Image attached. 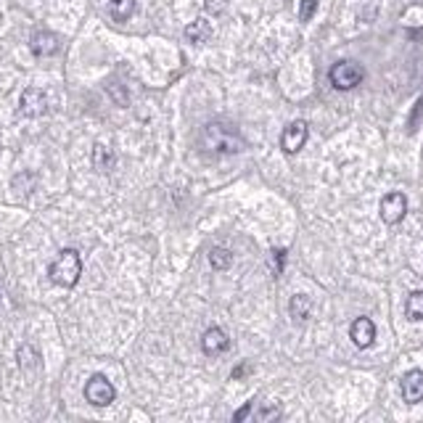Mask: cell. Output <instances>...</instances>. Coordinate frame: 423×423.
Wrapping results in <instances>:
<instances>
[{
	"instance_id": "1",
	"label": "cell",
	"mask_w": 423,
	"mask_h": 423,
	"mask_svg": "<svg viewBox=\"0 0 423 423\" xmlns=\"http://www.w3.org/2000/svg\"><path fill=\"white\" fill-rule=\"evenodd\" d=\"M201 148L214 157H230V154H241L246 148V141L241 138V132L233 125L209 122L201 130Z\"/></svg>"
},
{
	"instance_id": "2",
	"label": "cell",
	"mask_w": 423,
	"mask_h": 423,
	"mask_svg": "<svg viewBox=\"0 0 423 423\" xmlns=\"http://www.w3.org/2000/svg\"><path fill=\"white\" fill-rule=\"evenodd\" d=\"M48 276L56 286H64V289H72V286H77L79 276H82V260H79V254L74 249H64L58 257H56V262L51 264V270H48Z\"/></svg>"
},
{
	"instance_id": "3",
	"label": "cell",
	"mask_w": 423,
	"mask_h": 423,
	"mask_svg": "<svg viewBox=\"0 0 423 423\" xmlns=\"http://www.w3.org/2000/svg\"><path fill=\"white\" fill-rule=\"evenodd\" d=\"M328 79L336 90H352L365 79V69L355 61H339V64L330 66Z\"/></svg>"
},
{
	"instance_id": "4",
	"label": "cell",
	"mask_w": 423,
	"mask_h": 423,
	"mask_svg": "<svg viewBox=\"0 0 423 423\" xmlns=\"http://www.w3.org/2000/svg\"><path fill=\"white\" fill-rule=\"evenodd\" d=\"M117 397V389L111 386V381L106 376H93L90 381L85 383V399L90 402L93 408H106L111 405Z\"/></svg>"
},
{
	"instance_id": "5",
	"label": "cell",
	"mask_w": 423,
	"mask_h": 423,
	"mask_svg": "<svg viewBox=\"0 0 423 423\" xmlns=\"http://www.w3.org/2000/svg\"><path fill=\"white\" fill-rule=\"evenodd\" d=\"M307 135H310L307 122H304V119H296V122H291L289 127L283 130V135H280V148H283L286 154H296V151H302L304 143H307Z\"/></svg>"
},
{
	"instance_id": "6",
	"label": "cell",
	"mask_w": 423,
	"mask_h": 423,
	"mask_svg": "<svg viewBox=\"0 0 423 423\" xmlns=\"http://www.w3.org/2000/svg\"><path fill=\"white\" fill-rule=\"evenodd\" d=\"M405 214H408V198H405V193L394 191V193H386L381 198V217L386 225L402 223Z\"/></svg>"
},
{
	"instance_id": "7",
	"label": "cell",
	"mask_w": 423,
	"mask_h": 423,
	"mask_svg": "<svg viewBox=\"0 0 423 423\" xmlns=\"http://www.w3.org/2000/svg\"><path fill=\"white\" fill-rule=\"evenodd\" d=\"M19 109H22V114L29 119L42 117V114L48 111V95L40 90V88H26V90L22 93Z\"/></svg>"
},
{
	"instance_id": "8",
	"label": "cell",
	"mask_w": 423,
	"mask_h": 423,
	"mask_svg": "<svg viewBox=\"0 0 423 423\" xmlns=\"http://www.w3.org/2000/svg\"><path fill=\"white\" fill-rule=\"evenodd\" d=\"M201 349H204L207 357H220L230 349V339H228V333H225L223 328L212 326V328H207L204 336H201Z\"/></svg>"
},
{
	"instance_id": "9",
	"label": "cell",
	"mask_w": 423,
	"mask_h": 423,
	"mask_svg": "<svg viewBox=\"0 0 423 423\" xmlns=\"http://www.w3.org/2000/svg\"><path fill=\"white\" fill-rule=\"evenodd\" d=\"M349 336H352L355 346L368 349L370 344H373V339H376V326H373V320H370V317H357L355 323H352V328H349Z\"/></svg>"
},
{
	"instance_id": "10",
	"label": "cell",
	"mask_w": 423,
	"mask_h": 423,
	"mask_svg": "<svg viewBox=\"0 0 423 423\" xmlns=\"http://www.w3.org/2000/svg\"><path fill=\"white\" fill-rule=\"evenodd\" d=\"M402 399L415 405L423 402V370H410L402 378Z\"/></svg>"
},
{
	"instance_id": "11",
	"label": "cell",
	"mask_w": 423,
	"mask_h": 423,
	"mask_svg": "<svg viewBox=\"0 0 423 423\" xmlns=\"http://www.w3.org/2000/svg\"><path fill=\"white\" fill-rule=\"evenodd\" d=\"M29 48L35 56H53V53L58 51V38L48 32V29H38L32 40H29Z\"/></svg>"
},
{
	"instance_id": "12",
	"label": "cell",
	"mask_w": 423,
	"mask_h": 423,
	"mask_svg": "<svg viewBox=\"0 0 423 423\" xmlns=\"http://www.w3.org/2000/svg\"><path fill=\"white\" fill-rule=\"evenodd\" d=\"M185 38H188V42L204 45V42L212 40V24L207 19H196V22H191V24L185 26Z\"/></svg>"
},
{
	"instance_id": "13",
	"label": "cell",
	"mask_w": 423,
	"mask_h": 423,
	"mask_svg": "<svg viewBox=\"0 0 423 423\" xmlns=\"http://www.w3.org/2000/svg\"><path fill=\"white\" fill-rule=\"evenodd\" d=\"M289 312H291V317H294L296 323L310 320V315H312V299H310L307 294H296V296H291Z\"/></svg>"
},
{
	"instance_id": "14",
	"label": "cell",
	"mask_w": 423,
	"mask_h": 423,
	"mask_svg": "<svg viewBox=\"0 0 423 423\" xmlns=\"http://www.w3.org/2000/svg\"><path fill=\"white\" fill-rule=\"evenodd\" d=\"M114 164H117V157H114L111 148H106V145H101V143L93 148V167L98 172H111L114 170Z\"/></svg>"
},
{
	"instance_id": "15",
	"label": "cell",
	"mask_w": 423,
	"mask_h": 423,
	"mask_svg": "<svg viewBox=\"0 0 423 423\" xmlns=\"http://www.w3.org/2000/svg\"><path fill=\"white\" fill-rule=\"evenodd\" d=\"M19 365H22V370H26V373L40 368V352L32 344H22V346H19Z\"/></svg>"
},
{
	"instance_id": "16",
	"label": "cell",
	"mask_w": 423,
	"mask_h": 423,
	"mask_svg": "<svg viewBox=\"0 0 423 423\" xmlns=\"http://www.w3.org/2000/svg\"><path fill=\"white\" fill-rule=\"evenodd\" d=\"M109 13L114 22H127L135 13V0H111L109 3Z\"/></svg>"
},
{
	"instance_id": "17",
	"label": "cell",
	"mask_w": 423,
	"mask_h": 423,
	"mask_svg": "<svg viewBox=\"0 0 423 423\" xmlns=\"http://www.w3.org/2000/svg\"><path fill=\"white\" fill-rule=\"evenodd\" d=\"M405 312L410 320H423V291H413L405 302Z\"/></svg>"
},
{
	"instance_id": "18",
	"label": "cell",
	"mask_w": 423,
	"mask_h": 423,
	"mask_svg": "<svg viewBox=\"0 0 423 423\" xmlns=\"http://www.w3.org/2000/svg\"><path fill=\"white\" fill-rule=\"evenodd\" d=\"M209 264L214 270H228V267L233 264V254L228 249H223V246H214V249L209 251Z\"/></svg>"
},
{
	"instance_id": "19",
	"label": "cell",
	"mask_w": 423,
	"mask_h": 423,
	"mask_svg": "<svg viewBox=\"0 0 423 423\" xmlns=\"http://www.w3.org/2000/svg\"><path fill=\"white\" fill-rule=\"evenodd\" d=\"M283 415V410H280V405H270V408H262L260 413H257V421L262 423H270V421H278Z\"/></svg>"
},
{
	"instance_id": "20",
	"label": "cell",
	"mask_w": 423,
	"mask_h": 423,
	"mask_svg": "<svg viewBox=\"0 0 423 423\" xmlns=\"http://www.w3.org/2000/svg\"><path fill=\"white\" fill-rule=\"evenodd\" d=\"M315 11H317V0H302V3H299V19H302V22H310V19L315 16Z\"/></svg>"
},
{
	"instance_id": "21",
	"label": "cell",
	"mask_w": 423,
	"mask_h": 423,
	"mask_svg": "<svg viewBox=\"0 0 423 423\" xmlns=\"http://www.w3.org/2000/svg\"><path fill=\"white\" fill-rule=\"evenodd\" d=\"M421 117H423V95L418 98V104H415L413 114H410V122H408V130H410V132L418 130V122H421Z\"/></svg>"
},
{
	"instance_id": "22",
	"label": "cell",
	"mask_w": 423,
	"mask_h": 423,
	"mask_svg": "<svg viewBox=\"0 0 423 423\" xmlns=\"http://www.w3.org/2000/svg\"><path fill=\"white\" fill-rule=\"evenodd\" d=\"M204 8H207L212 16H220V13L228 8V0H204Z\"/></svg>"
},
{
	"instance_id": "23",
	"label": "cell",
	"mask_w": 423,
	"mask_h": 423,
	"mask_svg": "<svg viewBox=\"0 0 423 423\" xmlns=\"http://www.w3.org/2000/svg\"><path fill=\"white\" fill-rule=\"evenodd\" d=\"M249 415H251V402H246V405H241V408H238L236 413H233V421L241 423V421H246Z\"/></svg>"
},
{
	"instance_id": "24",
	"label": "cell",
	"mask_w": 423,
	"mask_h": 423,
	"mask_svg": "<svg viewBox=\"0 0 423 423\" xmlns=\"http://www.w3.org/2000/svg\"><path fill=\"white\" fill-rule=\"evenodd\" d=\"M249 373H251L249 365H238V368L233 370V378H241V376H249Z\"/></svg>"
},
{
	"instance_id": "25",
	"label": "cell",
	"mask_w": 423,
	"mask_h": 423,
	"mask_svg": "<svg viewBox=\"0 0 423 423\" xmlns=\"http://www.w3.org/2000/svg\"><path fill=\"white\" fill-rule=\"evenodd\" d=\"M283 260H286V251H283V249H276V264H278V270H283Z\"/></svg>"
}]
</instances>
